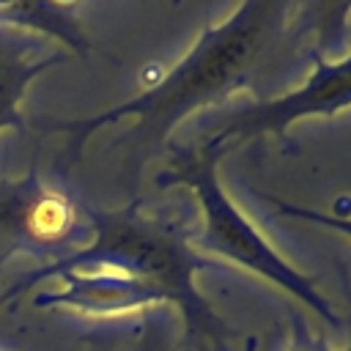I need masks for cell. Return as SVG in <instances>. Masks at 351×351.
Returning a JSON list of instances; mask_svg holds the SVG:
<instances>
[{"label":"cell","mask_w":351,"mask_h":351,"mask_svg":"<svg viewBox=\"0 0 351 351\" xmlns=\"http://www.w3.org/2000/svg\"><path fill=\"white\" fill-rule=\"evenodd\" d=\"M351 3L247 0L225 22L203 25L192 49L148 90L101 115L63 123L71 143L58 159L60 167L80 156L82 143L104 123L134 115L121 154V176L129 186L140 170L167 148L170 132L195 110H219L241 90L271 88L313 63V55L346 25Z\"/></svg>","instance_id":"1"},{"label":"cell","mask_w":351,"mask_h":351,"mask_svg":"<svg viewBox=\"0 0 351 351\" xmlns=\"http://www.w3.org/2000/svg\"><path fill=\"white\" fill-rule=\"evenodd\" d=\"M90 222L93 239L80 252L16 277L0 293V307L41 280H60V291L36 296L38 307L123 313L176 304L189 337H203L214 346L225 340V324L195 288V271L206 266V258L192 247L189 228L178 214L143 211V200L134 197L115 211L90 203Z\"/></svg>","instance_id":"2"},{"label":"cell","mask_w":351,"mask_h":351,"mask_svg":"<svg viewBox=\"0 0 351 351\" xmlns=\"http://www.w3.org/2000/svg\"><path fill=\"white\" fill-rule=\"evenodd\" d=\"M222 156L206 154V151H186L173 148L167 170L156 178L162 186L184 184L192 189V195L200 203L203 211V228L192 239V247L197 252H211L219 258H228L274 285L285 288L293 299H299L304 307H310L326 326L340 329V318L332 310V304L324 299V293L315 288V282L304 274H299L293 266H288L269 244L266 239L244 219V214L230 203V197L222 192L217 181V162Z\"/></svg>","instance_id":"3"},{"label":"cell","mask_w":351,"mask_h":351,"mask_svg":"<svg viewBox=\"0 0 351 351\" xmlns=\"http://www.w3.org/2000/svg\"><path fill=\"white\" fill-rule=\"evenodd\" d=\"M69 170L30 165L25 176H0V263L33 255L38 266L80 252L93 239L90 203L69 184Z\"/></svg>","instance_id":"4"},{"label":"cell","mask_w":351,"mask_h":351,"mask_svg":"<svg viewBox=\"0 0 351 351\" xmlns=\"http://www.w3.org/2000/svg\"><path fill=\"white\" fill-rule=\"evenodd\" d=\"M351 104V55L337 63H329L318 49L313 55V77L282 96L261 99L250 104L225 107L222 112L211 110L195 126V134L181 143L178 148L186 151H206V154H228L233 145L266 134V132H285L293 121L315 112H335Z\"/></svg>","instance_id":"5"},{"label":"cell","mask_w":351,"mask_h":351,"mask_svg":"<svg viewBox=\"0 0 351 351\" xmlns=\"http://www.w3.org/2000/svg\"><path fill=\"white\" fill-rule=\"evenodd\" d=\"M63 60L66 52H41L30 33L0 25V129H25L19 101L27 82Z\"/></svg>","instance_id":"6"},{"label":"cell","mask_w":351,"mask_h":351,"mask_svg":"<svg viewBox=\"0 0 351 351\" xmlns=\"http://www.w3.org/2000/svg\"><path fill=\"white\" fill-rule=\"evenodd\" d=\"M263 351H332V348L326 346L324 335L313 332V326L296 307H288V318L266 335ZM346 351H351V343Z\"/></svg>","instance_id":"7"},{"label":"cell","mask_w":351,"mask_h":351,"mask_svg":"<svg viewBox=\"0 0 351 351\" xmlns=\"http://www.w3.org/2000/svg\"><path fill=\"white\" fill-rule=\"evenodd\" d=\"M129 351H181V346H178L167 318H148L143 324L137 343Z\"/></svg>","instance_id":"8"},{"label":"cell","mask_w":351,"mask_h":351,"mask_svg":"<svg viewBox=\"0 0 351 351\" xmlns=\"http://www.w3.org/2000/svg\"><path fill=\"white\" fill-rule=\"evenodd\" d=\"M266 200L285 217H296V219H310L315 225H324V228H335L346 236H351V219L348 217H335V214H321V211H313V208H302V206H293V203H285L282 197L277 195H266Z\"/></svg>","instance_id":"9"},{"label":"cell","mask_w":351,"mask_h":351,"mask_svg":"<svg viewBox=\"0 0 351 351\" xmlns=\"http://www.w3.org/2000/svg\"><path fill=\"white\" fill-rule=\"evenodd\" d=\"M247 351H258V340H255V337L247 340Z\"/></svg>","instance_id":"10"}]
</instances>
